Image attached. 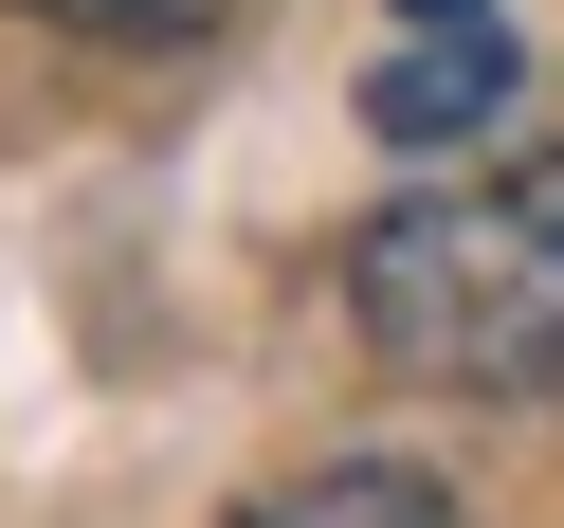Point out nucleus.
Listing matches in <instances>:
<instances>
[{"instance_id": "f03ea898", "label": "nucleus", "mask_w": 564, "mask_h": 528, "mask_svg": "<svg viewBox=\"0 0 564 528\" xmlns=\"http://www.w3.org/2000/svg\"><path fill=\"white\" fill-rule=\"evenodd\" d=\"M365 128H382V147H419V164H455L474 128H510V0H382Z\"/></svg>"}, {"instance_id": "7ed1b4c3", "label": "nucleus", "mask_w": 564, "mask_h": 528, "mask_svg": "<svg viewBox=\"0 0 564 528\" xmlns=\"http://www.w3.org/2000/svg\"><path fill=\"white\" fill-rule=\"evenodd\" d=\"M237 528H474L419 455H328V474H292V492H256Z\"/></svg>"}, {"instance_id": "20e7f679", "label": "nucleus", "mask_w": 564, "mask_h": 528, "mask_svg": "<svg viewBox=\"0 0 564 528\" xmlns=\"http://www.w3.org/2000/svg\"><path fill=\"white\" fill-rule=\"evenodd\" d=\"M19 19H55V37H110V55H183V37H219L237 0H19Z\"/></svg>"}, {"instance_id": "f257e3e1", "label": "nucleus", "mask_w": 564, "mask_h": 528, "mask_svg": "<svg viewBox=\"0 0 564 528\" xmlns=\"http://www.w3.org/2000/svg\"><path fill=\"white\" fill-rule=\"evenodd\" d=\"M346 328L437 401H564V147L382 201L346 237Z\"/></svg>"}]
</instances>
